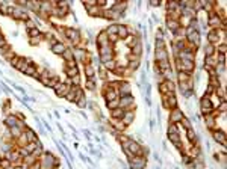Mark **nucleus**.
Listing matches in <instances>:
<instances>
[{"mask_svg":"<svg viewBox=\"0 0 227 169\" xmlns=\"http://www.w3.org/2000/svg\"><path fill=\"white\" fill-rule=\"evenodd\" d=\"M220 40H221V38H220V30H211V32H209V35H207V42H209V44L215 45Z\"/></svg>","mask_w":227,"mask_h":169,"instance_id":"9","label":"nucleus"},{"mask_svg":"<svg viewBox=\"0 0 227 169\" xmlns=\"http://www.w3.org/2000/svg\"><path fill=\"white\" fill-rule=\"evenodd\" d=\"M24 74H27V76H34V77H37V79L40 77L38 73H37V67H35L34 64H29V65H27V68L24 70Z\"/></svg>","mask_w":227,"mask_h":169,"instance_id":"17","label":"nucleus"},{"mask_svg":"<svg viewBox=\"0 0 227 169\" xmlns=\"http://www.w3.org/2000/svg\"><path fill=\"white\" fill-rule=\"evenodd\" d=\"M70 84H67V83H58L53 89H55V92H56V95L58 97H65L67 94H68V91H70Z\"/></svg>","mask_w":227,"mask_h":169,"instance_id":"4","label":"nucleus"},{"mask_svg":"<svg viewBox=\"0 0 227 169\" xmlns=\"http://www.w3.org/2000/svg\"><path fill=\"white\" fill-rule=\"evenodd\" d=\"M9 165H11V160L9 159H3L2 162H0V168H9Z\"/></svg>","mask_w":227,"mask_h":169,"instance_id":"32","label":"nucleus"},{"mask_svg":"<svg viewBox=\"0 0 227 169\" xmlns=\"http://www.w3.org/2000/svg\"><path fill=\"white\" fill-rule=\"evenodd\" d=\"M26 24H27V26H26V27H27V30H30V29H35V27H37V26H35V23H34L32 20H27V21H26Z\"/></svg>","mask_w":227,"mask_h":169,"instance_id":"36","label":"nucleus"},{"mask_svg":"<svg viewBox=\"0 0 227 169\" xmlns=\"http://www.w3.org/2000/svg\"><path fill=\"white\" fill-rule=\"evenodd\" d=\"M177 77H179V82H180V83H185V82H189V80H191V74L183 73V71L179 73V76H177Z\"/></svg>","mask_w":227,"mask_h":169,"instance_id":"26","label":"nucleus"},{"mask_svg":"<svg viewBox=\"0 0 227 169\" xmlns=\"http://www.w3.org/2000/svg\"><path fill=\"white\" fill-rule=\"evenodd\" d=\"M24 134H26V137H27V142H37V134H35L30 128H27V131H26Z\"/></svg>","mask_w":227,"mask_h":169,"instance_id":"25","label":"nucleus"},{"mask_svg":"<svg viewBox=\"0 0 227 169\" xmlns=\"http://www.w3.org/2000/svg\"><path fill=\"white\" fill-rule=\"evenodd\" d=\"M117 36H118V40H120V38H121V40H126V38L129 36V29H127V26H120V24H118Z\"/></svg>","mask_w":227,"mask_h":169,"instance_id":"14","label":"nucleus"},{"mask_svg":"<svg viewBox=\"0 0 227 169\" xmlns=\"http://www.w3.org/2000/svg\"><path fill=\"white\" fill-rule=\"evenodd\" d=\"M40 35H41V33H40V30H38L37 27L29 30V36H30V38H35V36H40Z\"/></svg>","mask_w":227,"mask_h":169,"instance_id":"30","label":"nucleus"},{"mask_svg":"<svg viewBox=\"0 0 227 169\" xmlns=\"http://www.w3.org/2000/svg\"><path fill=\"white\" fill-rule=\"evenodd\" d=\"M62 56H64V59H65L67 62L74 60V51H73V50H70V48H67V50L62 53Z\"/></svg>","mask_w":227,"mask_h":169,"instance_id":"22","label":"nucleus"},{"mask_svg":"<svg viewBox=\"0 0 227 169\" xmlns=\"http://www.w3.org/2000/svg\"><path fill=\"white\" fill-rule=\"evenodd\" d=\"M5 124H6V127H8V128H12V127L20 126V124H21V121H18V118L12 115V116H8V118H6Z\"/></svg>","mask_w":227,"mask_h":169,"instance_id":"12","label":"nucleus"},{"mask_svg":"<svg viewBox=\"0 0 227 169\" xmlns=\"http://www.w3.org/2000/svg\"><path fill=\"white\" fill-rule=\"evenodd\" d=\"M156 41H164V33H162V30H158V32H156Z\"/></svg>","mask_w":227,"mask_h":169,"instance_id":"38","label":"nucleus"},{"mask_svg":"<svg viewBox=\"0 0 227 169\" xmlns=\"http://www.w3.org/2000/svg\"><path fill=\"white\" fill-rule=\"evenodd\" d=\"M133 104V98L130 95H123L120 98V107L124 110H130V106Z\"/></svg>","mask_w":227,"mask_h":169,"instance_id":"6","label":"nucleus"},{"mask_svg":"<svg viewBox=\"0 0 227 169\" xmlns=\"http://www.w3.org/2000/svg\"><path fill=\"white\" fill-rule=\"evenodd\" d=\"M118 89H120L121 97H123V95H130V91H132V88H130V84L129 83H120Z\"/></svg>","mask_w":227,"mask_h":169,"instance_id":"18","label":"nucleus"},{"mask_svg":"<svg viewBox=\"0 0 227 169\" xmlns=\"http://www.w3.org/2000/svg\"><path fill=\"white\" fill-rule=\"evenodd\" d=\"M177 133H179L177 124H170V127H168V134H177Z\"/></svg>","mask_w":227,"mask_h":169,"instance_id":"29","label":"nucleus"},{"mask_svg":"<svg viewBox=\"0 0 227 169\" xmlns=\"http://www.w3.org/2000/svg\"><path fill=\"white\" fill-rule=\"evenodd\" d=\"M124 109H121V107H118V109H114V110H111V116H112V119H121L123 116H124Z\"/></svg>","mask_w":227,"mask_h":169,"instance_id":"16","label":"nucleus"},{"mask_svg":"<svg viewBox=\"0 0 227 169\" xmlns=\"http://www.w3.org/2000/svg\"><path fill=\"white\" fill-rule=\"evenodd\" d=\"M182 119H183V113L179 109H173L171 113H170V124H179Z\"/></svg>","mask_w":227,"mask_h":169,"instance_id":"5","label":"nucleus"},{"mask_svg":"<svg viewBox=\"0 0 227 169\" xmlns=\"http://www.w3.org/2000/svg\"><path fill=\"white\" fill-rule=\"evenodd\" d=\"M150 5H151V6H159L161 2H159V0H150Z\"/></svg>","mask_w":227,"mask_h":169,"instance_id":"40","label":"nucleus"},{"mask_svg":"<svg viewBox=\"0 0 227 169\" xmlns=\"http://www.w3.org/2000/svg\"><path fill=\"white\" fill-rule=\"evenodd\" d=\"M112 126L115 127L117 130H120V131L126 128V124H124V122H123L121 119H114V122H112Z\"/></svg>","mask_w":227,"mask_h":169,"instance_id":"28","label":"nucleus"},{"mask_svg":"<svg viewBox=\"0 0 227 169\" xmlns=\"http://www.w3.org/2000/svg\"><path fill=\"white\" fill-rule=\"evenodd\" d=\"M180 122H182V126L185 127L186 130H191V128H192V124H191V122H189V121H188L186 118H183V119H182Z\"/></svg>","mask_w":227,"mask_h":169,"instance_id":"31","label":"nucleus"},{"mask_svg":"<svg viewBox=\"0 0 227 169\" xmlns=\"http://www.w3.org/2000/svg\"><path fill=\"white\" fill-rule=\"evenodd\" d=\"M40 41H41V35H40V36H35V38H30V40H29V42H30L32 45H35V44H40Z\"/></svg>","mask_w":227,"mask_h":169,"instance_id":"35","label":"nucleus"},{"mask_svg":"<svg viewBox=\"0 0 227 169\" xmlns=\"http://www.w3.org/2000/svg\"><path fill=\"white\" fill-rule=\"evenodd\" d=\"M105 32L108 33V36H111V35H117V32H118V24H112V26H109L108 30H105Z\"/></svg>","mask_w":227,"mask_h":169,"instance_id":"27","label":"nucleus"},{"mask_svg":"<svg viewBox=\"0 0 227 169\" xmlns=\"http://www.w3.org/2000/svg\"><path fill=\"white\" fill-rule=\"evenodd\" d=\"M132 54H135V56H138V57H141V54H142V44L138 41L132 47Z\"/></svg>","mask_w":227,"mask_h":169,"instance_id":"19","label":"nucleus"},{"mask_svg":"<svg viewBox=\"0 0 227 169\" xmlns=\"http://www.w3.org/2000/svg\"><path fill=\"white\" fill-rule=\"evenodd\" d=\"M65 73H67V76H68L70 79H73L74 76H79V70H77V67H73V68H65Z\"/></svg>","mask_w":227,"mask_h":169,"instance_id":"24","label":"nucleus"},{"mask_svg":"<svg viewBox=\"0 0 227 169\" xmlns=\"http://www.w3.org/2000/svg\"><path fill=\"white\" fill-rule=\"evenodd\" d=\"M154 57H156V62H162V60H168V51L164 48V50H156L154 53Z\"/></svg>","mask_w":227,"mask_h":169,"instance_id":"10","label":"nucleus"},{"mask_svg":"<svg viewBox=\"0 0 227 169\" xmlns=\"http://www.w3.org/2000/svg\"><path fill=\"white\" fill-rule=\"evenodd\" d=\"M145 159L142 156H135L132 160H130V168L132 169H144L145 168Z\"/></svg>","mask_w":227,"mask_h":169,"instance_id":"3","label":"nucleus"},{"mask_svg":"<svg viewBox=\"0 0 227 169\" xmlns=\"http://www.w3.org/2000/svg\"><path fill=\"white\" fill-rule=\"evenodd\" d=\"M133 118H135L133 110H126V112H124V116L121 118V121H123L126 126H129V124H132V122H133Z\"/></svg>","mask_w":227,"mask_h":169,"instance_id":"11","label":"nucleus"},{"mask_svg":"<svg viewBox=\"0 0 227 169\" xmlns=\"http://www.w3.org/2000/svg\"><path fill=\"white\" fill-rule=\"evenodd\" d=\"M109 110H114V109H118L120 107V98H115V100H111V101H106Z\"/></svg>","mask_w":227,"mask_h":169,"instance_id":"23","label":"nucleus"},{"mask_svg":"<svg viewBox=\"0 0 227 169\" xmlns=\"http://www.w3.org/2000/svg\"><path fill=\"white\" fill-rule=\"evenodd\" d=\"M97 45L98 47H105V45H109V36L106 32H100L98 36H97Z\"/></svg>","mask_w":227,"mask_h":169,"instance_id":"7","label":"nucleus"},{"mask_svg":"<svg viewBox=\"0 0 227 169\" xmlns=\"http://www.w3.org/2000/svg\"><path fill=\"white\" fill-rule=\"evenodd\" d=\"M214 139H215L218 143H221L223 147H226V134H224V131H221V130H214Z\"/></svg>","mask_w":227,"mask_h":169,"instance_id":"8","label":"nucleus"},{"mask_svg":"<svg viewBox=\"0 0 227 169\" xmlns=\"http://www.w3.org/2000/svg\"><path fill=\"white\" fill-rule=\"evenodd\" d=\"M204 54H206V57L207 56H215V45L207 42V45L204 47Z\"/></svg>","mask_w":227,"mask_h":169,"instance_id":"21","label":"nucleus"},{"mask_svg":"<svg viewBox=\"0 0 227 169\" xmlns=\"http://www.w3.org/2000/svg\"><path fill=\"white\" fill-rule=\"evenodd\" d=\"M67 50V47L62 44V42H56L55 45H51V51L55 53V54H61L62 56V53Z\"/></svg>","mask_w":227,"mask_h":169,"instance_id":"15","label":"nucleus"},{"mask_svg":"<svg viewBox=\"0 0 227 169\" xmlns=\"http://www.w3.org/2000/svg\"><path fill=\"white\" fill-rule=\"evenodd\" d=\"M226 107H227L226 101H223V103H221V106H220V112H223V113H224V112H226Z\"/></svg>","mask_w":227,"mask_h":169,"instance_id":"39","label":"nucleus"},{"mask_svg":"<svg viewBox=\"0 0 227 169\" xmlns=\"http://www.w3.org/2000/svg\"><path fill=\"white\" fill-rule=\"evenodd\" d=\"M87 88L91 89V91L95 88V84H94V79H88V82H87Z\"/></svg>","mask_w":227,"mask_h":169,"instance_id":"37","label":"nucleus"},{"mask_svg":"<svg viewBox=\"0 0 227 169\" xmlns=\"http://www.w3.org/2000/svg\"><path fill=\"white\" fill-rule=\"evenodd\" d=\"M167 27H168L171 32H176V30L180 27V21H179V20H171V18H168V20H167Z\"/></svg>","mask_w":227,"mask_h":169,"instance_id":"13","label":"nucleus"},{"mask_svg":"<svg viewBox=\"0 0 227 169\" xmlns=\"http://www.w3.org/2000/svg\"><path fill=\"white\" fill-rule=\"evenodd\" d=\"M70 82H71V83H74V84H76V88H77V86L80 84V76H74Z\"/></svg>","mask_w":227,"mask_h":169,"instance_id":"34","label":"nucleus"},{"mask_svg":"<svg viewBox=\"0 0 227 169\" xmlns=\"http://www.w3.org/2000/svg\"><path fill=\"white\" fill-rule=\"evenodd\" d=\"M5 38H3V35H2V32H0V41H3Z\"/></svg>","mask_w":227,"mask_h":169,"instance_id":"41","label":"nucleus"},{"mask_svg":"<svg viewBox=\"0 0 227 169\" xmlns=\"http://www.w3.org/2000/svg\"><path fill=\"white\" fill-rule=\"evenodd\" d=\"M200 106H201V110H203V113H204V115H211V113H212V110H214L212 100H211V97H209V95H206V94H204V97L201 98Z\"/></svg>","mask_w":227,"mask_h":169,"instance_id":"1","label":"nucleus"},{"mask_svg":"<svg viewBox=\"0 0 227 169\" xmlns=\"http://www.w3.org/2000/svg\"><path fill=\"white\" fill-rule=\"evenodd\" d=\"M188 139L189 140H195V133H194V128H191V130H188Z\"/></svg>","mask_w":227,"mask_h":169,"instance_id":"33","label":"nucleus"},{"mask_svg":"<svg viewBox=\"0 0 227 169\" xmlns=\"http://www.w3.org/2000/svg\"><path fill=\"white\" fill-rule=\"evenodd\" d=\"M85 74H87L88 79H94V76H95V70H94L92 65H90V64L85 65Z\"/></svg>","mask_w":227,"mask_h":169,"instance_id":"20","label":"nucleus"},{"mask_svg":"<svg viewBox=\"0 0 227 169\" xmlns=\"http://www.w3.org/2000/svg\"><path fill=\"white\" fill-rule=\"evenodd\" d=\"M65 38H68L70 41L73 42V45H76L77 42L80 41V32L77 29L68 27V29H65Z\"/></svg>","mask_w":227,"mask_h":169,"instance_id":"2","label":"nucleus"}]
</instances>
